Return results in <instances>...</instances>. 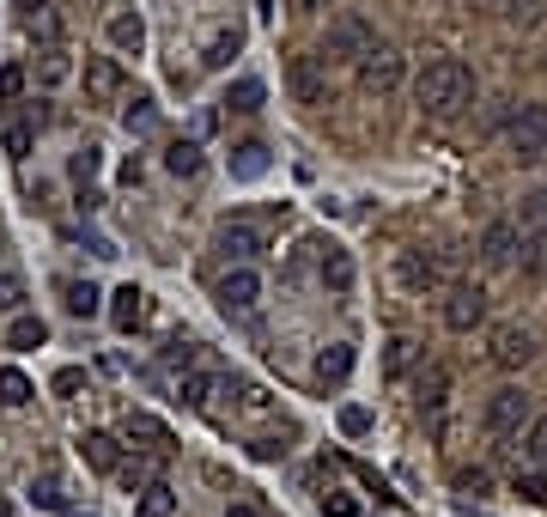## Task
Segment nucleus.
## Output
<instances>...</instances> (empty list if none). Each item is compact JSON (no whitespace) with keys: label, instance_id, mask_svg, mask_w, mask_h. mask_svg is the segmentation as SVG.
Instances as JSON below:
<instances>
[{"label":"nucleus","instance_id":"obj_10","mask_svg":"<svg viewBox=\"0 0 547 517\" xmlns=\"http://www.w3.org/2000/svg\"><path fill=\"white\" fill-rule=\"evenodd\" d=\"M213 250H219L225 262H256L268 244H262V232L250 226V219H225V226H219V238H213Z\"/></svg>","mask_w":547,"mask_h":517},{"label":"nucleus","instance_id":"obj_27","mask_svg":"<svg viewBox=\"0 0 547 517\" xmlns=\"http://www.w3.org/2000/svg\"><path fill=\"white\" fill-rule=\"evenodd\" d=\"M61 299H67L73 317H98V286H92V280H67V286H61Z\"/></svg>","mask_w":547,"mask_h":517},{"label":"nucleus","instance_id":"obj_11","mask_svg":"<svg viewBox=\"0 0 547 517\" xmlns=\"http://www.w3.org/2000/svg\"><path fill=\"white\" fill-rule=\"evenodd\" d=\"M365 49H377V37H371V25H365L359 13H347V19H335V25H329V55L359 61Z\"/></svg>","mask_w":547,"mask_h":517},{"label":"nucleus","instance_id":"obj_15","mask_svg":"<svg viewBox=\"0 0 547 517\" xmlns=\"http://www.w3.org/2000/svg\"><path fill=\"white\" fill-rule=\"evenodd\" d=\"M104 31H110V49H116V55H140V43H146V19H140L134 7H116Z\"/></svg>","mask_w":547,"mask_h":517},{"label":"nucleus","instance_id":"obj_25","mask_svg":"<svg viewBox=\"0 0 547 517\" xmlns=\"http://www.w3.org/2000/svg\"><path fill=\"white\" fill-rule=\"evenodd\" d=\"M499 19L517 25V31H535L547 19V0H499Z\"/></svg>","mask_w":547,"mask_h":517},{"label":"nucleus","instance_id":"obj_5","mask_svg":"<svg viewBox=\"0 0 547 517\" xmlns=\"http://www.w3.org/2000/svg\"><path fill=\"white\" fill-rule=\"evenodd\" d=\"M213 299H219V311H225V317H250V311L262 305V274H256L250 262H231Z\"/></svg>","mask_w":547,"mask_h":517},{"label":"nucleus","instance_id":"obj_6","mask_svg":"<svg viewBox=\"0 0 547 517\" xmlns=\"http://www.w3.org/2000/svg\"><path fill=\"white\" fill-rule=\"evenodd\" d=\"M511 153L517 159H547V104H517V116L505 122Z\"/></svg>","mask_w":547,"mask_h":517},{"label":"nucleus","instance_id":"obj_29","mask_svg":"<svg viewBox=\"0 0 547 517\" xmlns=\"http://www.w3.org/2000/svg\"><path fill=\"white\" fill-rule=\"evenodd\" d=\"M122 128H128V134H152V128H159V104H152V98L122 104Z\"/></svg>","mask_w":547,"mask_h":517},{"label":"nucleus","instance_id":"obj_12","mask_svg":"<svg viewBox=\"0 0 547 517\" xmlns=\"http://www.w3.org/2000/svg\"><path fill=\"white\" fill-rule=\"evenodd\" d=\"M517 250H523V238H517L511 219H493V226L481 232V262H487V268H511Z\"/></svg>","mask_w":547,"mask_h":517},{"label":"nucleus","instance_id":"obj_1","mask_svg":"<svg viewBox=\"0 0 547 517\" xmlns=\"http://www.w3.org/2000/svg\"><path fill=\"white\" fill-rule=\"evenodd\" d=\"M414 98H420V110L432 122H450V116H462L468 104H475V73H468V61H456V55H438V61L420 67Z\"/></svg>","mask_w":547,"mask_h":517},{"label":"nucleus","instance_id":"obj_50","mask_svg":"<svg viewBox=\"0 0 547 517\" xmlns=\"http://www.w3.org/2000/svg\"><path fill=\"white\" fill-rule=\"evenodd\" d=\"M225 517H262L256 505H225Z\"/></svg>","mask_w":547,"mask_h":517},{"label":"nucleus","instance_id":"obj_41","mask_svg":"<svg viewBox=\"0 0 547 517\" xmlns=\"http://www.w3.org/2000/svg\"><path fill=\"white\" fill-rule=\"evenodd\" d=\"M517 493H523L529 505H547V475H517Z\"/></svg>","mask_w":547,"mask_h":517},{"label":"nucleus","instance_id":"obj_2","mask_svg":"<svg viewBox=\"0 0 547 517\" xmlns=\"http://www.w3.org/2000/svg\"><path fill=\"white\" fill-rule=\"evenodd\" d=\"M396 286L414 292V299H432V292L450 286V262L426 244H408V250H396Z\"/></svg>","mask_w":547,"mask_h":517},{"label":"nucleus","instance_id":"obj_34","mask_svg":"<svg viewBox=\"0 0 547 517\" xmlns=\"http://www.w3.org/2000/svg\"><path fill=\"white\" fill-rule=\"evenodd\" d=\"M67 73H73V61H67V49H55V43H49V55H43V67H37V80H43V86H67Z\"/></svg>","mask_w":547,"mask_h":517},{"label":"nucleus","instance_id":"obj_32","mask_svg":"<svg viewBox=\"0 0 547 517\" xmlns=\"http://www.w3.org/2000/svg\"><path fill=\"white\" fill-rule=\"evenodd\" d=\"M414 359H420V347H414L408 335H396V341H389V347H383V372H389V378H402V372H408V365H414Z\"/></svg>","mask_w":547,"mask_h":517},{"label":"nucleus","instance_id":"obj_4","mask_svg":"<svg viewBox=\"0 0 547 517\" xmlns=\"http://www.w3.org/2000/svg\"><path fill=\"white\" fill-rule=\"evenodd\" d=\"M402 80H408V55H402V49L377 43V49H365V55H359V86H365L371 98L402 92Z\"/></svg>","mask_w":547,"mask_h":517},{"label":"nucleus","instance_id":"obj_31","mask_svg":"<svg viewBox=\"0 0 547 517\" xmlns=\"http://www.w3.org/2000/svg\"><path fill=\"white\" fill-rule=\"evenodd\" d=\"M140 511H146V517H177V493H171L165 481H146V493H140Z\"/></svg>","mask_w":547,"mask_h":517},{"label":"nucleus","instance_id":"obj_44","mask_svg":"<svg viewBox=\"0 0 547 517\" xmlns=\"http://www.w3.org/2000/svg\"><path fill=\"white\" fill-rule=\"evenodd\" d=\"M523 219H529V226H547V189L523 201Z\"/></svg>","mask_w":547,"mask_h":517},{"label":"nucleus","instance_id":"obj_46","mask_svg":"<svg viewBox=\"0 0 547 517\" xmlns=\"http://www.w3.org/2000/svg\"><path fill=\"white\" fill-rule=\"evenodd\" d=\"M323 511H329V517H359V505H353V499H341V493H335V499L323 493Z\"/></svg>","mask_w":547,"mask_h":517},{"label":"nucleus","instance_id":"obj_9","mask_svg":"<svg viewBox=\"0 0 547 517\" xmlns=\"http://www.w3.org/2000/svg\"><path fill=\"white\" fill-rule=\"evenodd\" d=\"M523 420H529V396H523L517 384H505V390H493V396H487V414H481V426H487L493 438H511V432H523Z\"/></svg>","mask_w":547,"mask_h":517},{"label":"nucleus","instance_id":"obj_37","mask_svg":"<svg viewBox=\"0 0 547 517\" xmlns=\"http://www.w3.org/2000/svg\"><path fill=\"white\" fill-rule=\"evenodd\" d=\"M19 305H25V274L0 268V311H19Z\"/></svg>","mask_w":547,"mask_h":517},{"label":"nucleus","instance_id":"obj_23","mask_svg":"<svg viewBox=\"0 0 547 517\" xmlns=\"http://www.w3.org/2000/svg\"><path fill=\"white\" fill-rule=\"evenodd\" d=\"M80 451H86V463H92V469H104V475H110V469H122V445H116L110 432H86V438H80Z\"/></svg>","mask_w":547,"mask_h":517},{"label":"nucleus","instance_id":"obj_53","mask_svg":"<svg viewBox=\"0 0 547 517\" xmlns=\"http://www.w3.org/2000/svg\"><path fill=\"white\" fill-rule=\"evenodd\" d=\"M67 517H98V511H67Z\"/></svg>","mask_w":547,"mask_h":517},{"label":"nucleus","instance_id":"obj_43","mask_svg":"<svg viewBox=\"0 0 547 517\" xmlns=\"http://www.w3.org/2000/svg\"><path fill=\"white\" fill-rule=\"evenodd\" d=\"M165 365H183V372H189V365H195V341H171L165 347Z\"/></svg>","mask_w":547,"mask_h":517},{"label":"nucleus","instance_id":"obj_52","mask_svg":"<svg viewBox=\"0 0 547 517\" xmlns=\"http://www.w3.org/2000/svg\"><path fill=\"white\" fill-rule=\"evenodd\" d=\"M0 517H13V505H7V499H0Z\"/></svg>","mask_w":547,"mask_h":517},{"label":"nucleus","instance_id":"obj_42","mask_svg":"<svg viewBox=\"0 0 547 517\" xmlns=\"http://www.w3.org/2000/svg\"><path fill=\"white\" fill-rule=\"evenodd\" d=\"M7 153H13V159H25V153H31V128H25V122H13V128H7Z\"/></svg>","mask_w":547,"mask_h":517},{"label":"nucleus","instance_id":"obj_20","mask_svg":"<svg viewBox=\"0 0 547 517\" xmlns=\"http://www.w3.org/2000/svg\"><path fill=\"white\" fill-rule=\"evenodd\" d=\"M238 49H244V31L238 25H219L201 43V67H231V55H238Z\"/></svg>","mask_w":547,"mask_h":517},{"label":"nucleus","instance_id":"obj_24","mask_svg":"<svg viewBox=\"0 0 547 517\" xmlns=\"http://www.w3.org/2000/svg\"><path fill=\"white\" fill-rule=\"evenodd\" d=\"M262 98H268V86L256 80V73H244V80L225 92V110H238V116H256V110H262Z\"/></svg>","mask_w":547,"mask_h":517},{"label":"nucleus","instance_id":"obj_7","mask_svg":"<svg viewBox=\"0 0 547 517\" xmlns=\"http://www.w3.org/2000/svg\"><path fill=\"white\" fill-rule=\"evenodd\" d=\"M286 86H292L298 104H323V98H329V67H323V55H317V49H298V55L286 61Z\"/></svg>","mask_w":547,"mask_h":517},{"label":"nucleus","instance_id":"obj_38","mask_svg":"<svg viewBox=\"0 0 547 517\" xmlns=\"http://www.w3.org/2000/svg\"><path fill=\"white\" fill-rule=\"evenodd\" d=\"M341 432H347V438H365V432H371V408L347 402V408H341Z\"/></svg>","mask_w":547,"mask_h":517},{"label":"nucleus","instance_id":"obj_8","mask_svg":"<svg viewBox=\"0 0 547 517\" xmlns=\"http://www.w3.org/2000/svg\"><path fill=\"white\" fill-rule=\"evenodd\" d=\"M487 359L499 365V372H523V365L535 359V335L523 323H499V329H487Z\"/></svg>","mask_w":547,"mask_h":517},{"label":"nucleus","instance_id":"obj_39","mask_svg":"<svg viewBox=\"0 0 547 517\" xmlns=\"http://www.w3.org/2000/svg\"><path fill=\"white\" fill-rule=\"evenodd\" d=\"M456 493H475V499H481V493H493V475H487V469H462V475H456Z\"/></svg>","mask_w":547,"mask_h":517},{"label":"nucleus","instance_id":"obj_45","mask_svg":"<svg viewBox=\"0 0 547 517\" xmlns=\"http://www.w3.org/2000/svg\"><path fill=\"white\" fill-rule=\"evenodd\" d=\"M92 171H98V146H86V153H73V177H80V183H86Z\"/></svg>","mask_w":547,"mask_h":517},{"label":"nucleus","instance_id":"obj_49","mask_svg":"<svg viewBox=\"0 0 547 517\" xmlns=\"http://www.w3.org/2000/svg\"><path fill=\"white\" fill-rule=\"evenodd\" d=\"M116 475H122V487H146V463H122Z\"/></svg>","mask_w":547,"mask_h":517},{"label":"nucleus","instance_id":"obj_48","mask_svg":"<svg viewBox=\"0 0 547 517\" xmlns=\"http://www.w3.org/2000/svg\"><path fill=\"white\" fill-rule=\"evenodd\" d=\"M262 463H274V457H286V445H280V438H256V445H250Z\"/></svg>","mask_w":547,"mask_h":517},{"label":"nucleus","instance_id":"obj_3","mask_svg":"<svg viewBox=\"0 0 547 517\" xmlns=\"http://www.w3.org/2000/svg\"><path fill=\"white\" fill-rule=\"evenodd\" d=\"M438 311H444V329H450V335H475V329L487 323V286H475V280H450Z\"/></svg>","mask_w":547,"mask_h":517},{"label":"nucleus","instance_id":"obj_47","mask_svg":"<svg viewBox=\"0 0 547 517\" xmlns=\"http://www.w3.org/2000/svg\"><path fill=\"white\" fill-rule=\"evenodd\" d=\"M80 384H86V372H73V365H67V372H55V390H61V396H73Z\"/></svg>","mask_w":547,"mask_h":517},{"label":"nucleus","instance_id":"obj_17","mask_svg":"<svg viewBox=\"0 0 547 517\" xmlns=\"http://www.w3.org/2000/svg\"><path fill=\"white\" fill-rule=\"evenodd\" d=\"M219 396V372H201V365H189V372L177 378V402L183 408H207Z\"/></svg>","mask_w":547,"mask_h":517},{"label":"nucleus","instance_id":"obj_18","mask_svg":"<svg viewBox=\"0 0 547 517\" xmlns=\"http://www.w3.org/2000/svg\"><path fill=\"white\" fill-rule=\"evenodd\" d=\"M140 317H146V292H140V286H116V292H110V323H116L122 335H134Z\"/></svg>","mask_w":547,"mask_h":517},{"label":"nucleus","instance_id":"obj_19","mask_svg":"<svg viewBox=\"0 0 547 517\" xmlns=\"http://www.w3.org/2000/svg\"><path fill=\"white\" fill-rule=\"evenodd\" d=\"M268 146L262 140H244V146H231V177H238V183H256V177H268Z\"/></svg>","mask_w":547,"mask_h":517},{"label":"nucleus","instance_id":"obj_33","mask_svg":"<svg viewBox=\"0 0 547 517\" xmlns=\"http://www.w3.org/2000/svg\"><path fill=\"white\" fill-rule=\"evenodd\" d=\"M31 396H37V390H31V378L7 365V372H0V402H7V408H25Z\"/></svg>","mask_w":547,"mask_h":517},{"label":"nucleus","instance_id":"obj_13","mask_svg":"<svg viewBox=\"0 0 547 517\" xmlns=\"http://www.w3.org/2000/svg\"><path fill=\"white\" fill-rule=\"evenodd\" d=\"M414 390H420V414H426L432 426H444V402H450V365H426Z\"/></svg>","mask_w":547,"mask_h":517},{"label":"nucleus","instance_id":"obj_40","mask_svg":"<svg viewBox=\"0 0 547 517\" xmlns=\"http://www.w3.org/2000/svg\"><path fill=\"white\" fill-rule=\"evenodd\" d=\"M25 92V67H0V104H13Z\"/></svg>","mask_w":547,"mask_h":517},{"label":"nucleus","instance_id":"obj_16","mask_svg":"<svg viewBox=\"0 0 547 517\" xmlns=\"http://www.w3.org/2000/svg\"><path fill=\"white\" fill-rule=\"evenodd\" d=\"M353 359H359L353 341H329V347L317 353V384H329V390L347 384V378H353Z\"/></svg>","mask_w":547,"mask_h":517},{"label":"nucleus","instance_id":"obj_51","mask_svg":"<svg viewBox=\"0 0 547 517\" xmlns=\"http://www.w3.org/2000/svg\"><path fill=\"white\" fill-rule=\"evenodd\" d=\"M335 7V0H304V13H329Z\"/></svg>","mask_w":547,"mask_h":517},{"label":"nucleus","instance_id":"obj_22","mask_svg":"<svg viewBox=\"0 0 547 517\" xmlns=\"http://www.w3.org/2000/svg\"><path fill=\"white\" fill-rule=\"evenodd\" d=\"M165 171H171V177H183V183H195V177L207 171L201 146H195V140H171V153H165Z\"/></svg>","mask_w":547,"mask_h":517},{"label":"nucleus","instance_id":"obj_35","mask_svg":"<svg viewBox=\"0 0 547 517\" xmlns=\"http://www.w3.org/2000/svg\"><path fill=\"white\" fill-rule=\"evenodd\" d=\"M31 499H37L43 511H67V487H61L55 475H43V481H31Z\"/></svg>","mask_w":547,"mask_h":517},{"label":"nucleus","instance_id":"obj_30","mask_svg":"<svg viewBox=\"0 0 547 517\" xmlns=\"http://www.w3.org/2000/svg\"><path fill=\"white\" fill-rule=\"evenodd\" d=\"M7 341H13L19 353H25V347H43V341H49V323H43V317H13Z\"/></svg>","mask_w":547,"mask_h":517},{"label":"nucleus","instance_id":"obj_21","mask_svg":"<svg viewBox=\"0 0 547 517\" xmlns=\"http://www.w3.org/2000/svg\"><path fill=\"white\" fill-rule=\"evenodd\" d=\"M323 286L335 292V299H347V292H353V256L341 244H323Z\"/></svg>","mask_w":547,"mask_h":517},{"label":"nucleus","instance_id":"obj_14","mask_svg":"<svg viewBox=\"0 0 547 517\" xmlns=\"http://www.w3.org/2000/svg\"><path fill=\"white\" fill-rule=\"evenodd\" d=\"M116 92H122V67L110 55H86V98L92 104H110Z\"/></svg>","mask_w":547,"mask_h":517},{"label":"nucleus","instance_id":"obj_28","mask_svg":"<svg viewBox=\"0 0 547 517\" xmlns=\"http://www.w3.org/2000/svg\"><path fill=\"white\" fill-rule=\"evenodd\" d=\"M128 438H146V451H152V457H171L165 426H159V420H146V414H134V420H128Z\"/></svg>","mask_w":547,"mask_h":517},{"label":"nucleus","instance_id":"obj_36","mask_svg":"<svg viewBox=\"0 0 547 517\" xmlns=\"http://www.w3.org/2000/svg\"><path fill=\"white\" fill-rule=\"evenodd\" d=\"M523 457H529L535 469H547V414H541V420H529V438H523Z\"/></svg>","mask_w":547,"mask_h":517},{"label":"nucleus","instance_id":"obj_26","mask_svg":"<svg viewBox=\"0 0 547 517\" xmlns=\"http://www.w3.org/2000/svg\"><path fill=\"white\" fill-rule=\"evenodd\" d=\"M517 268H523V274H547V226H529V232H523Z\"/></svg>","mask_w":547,"mask_h":517}]
</instances>
